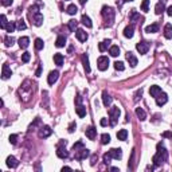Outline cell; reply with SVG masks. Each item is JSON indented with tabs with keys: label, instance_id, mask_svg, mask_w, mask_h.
<instances>
[{
	"label": "cell",
	"instance_id": "1",
	"mask_svg": "<svg viewBox=\"0 0 172 172\" xmlns=\"http://www.w3.org/2000/svg\"><path fill=\"white\" fill-rule=\"evenodd\" d=\"M167 159H168V153H167V151L164 149L162 143H159L157 144V152H156V155L152 157V162H153L155 167H160L163 163L167 162Z\"/></svg>",
	"mask_w": 172,
	"mask_h": 172
},
{
	"label": "cell",
	"instance_id": "2",
	"mask_svg": "<svg viewBox=\"0 0 172 172\" xmlns=\"http://www.w3.org/2000/svg\"><path fill=\"white\" fill-rule=\"evenodd\" d=\"M101 14H102V16H104V19H105L106 24H108V26L112 24L113 20H114V10H113L112 7L104 6V7H102Z\"/></svg>",
	"mask_w": 172,
	"mask_h": 172
},
{
	"label": "cell",
	"instance_id": "3",
	"mask_svg": "<svg viewBox=\"0 0 172 172\" xmlns=\"http://www.w3.org/2000/svg\"><path fill=\"white\" fill-rule=\"evenodd\" d=\"M120 114H121V110H120L118 106H113V108L109 110V118H110V124H112V125H116V123L120 118Z\"/></svg>",
	"mask_w": 172,
	"mask_h": 172
},
{
	"label": "cell",
	"instance_id": "4",
	"mask_svg": "<svg viewBox=\"0 0 172 172\" xmlns=\"http://www.w3.org/2000/svg\"><path fill=\"white\" fill-rule=\"evenodd\" d=\"M97 66H98V69L101 71H105L106 69H108L109 66V58L105 55H102L98 58V61H97Z\"/></svg>",
	"mask_w": 172,
	"mask_h": 172
},
{
	"label": "cell",
	"instance_id": "5",
	"mask_svg": "<svg viewBox=\"0 0 172 172\" xmlns=\"http://www.w3.org/2000/svg\"><path fill=\"white\" fill-rule=\"evenodd\" d=\"M136 49L140 54H147L148 50H149V43H147L145 40H141V42H139L136 45Z\"/></svg>",
	"mask_w": 172,
	"mask_h": 172
},
{
	"label": "cell",
	"instance_id": "6",
	"mask_svg": "<svg viewBox=\"0 0 172 172\" xmlns=\"http://www.w3.org/2000/svg\"><path fill=\"white\" fill-rule=\"evenodd\" d=\"M51 133H53V130H51V128L49 125H45V127H42L39 129V137L40 139H46V137H49Z\"/></svg>",
	"mask_w": 172,
	"mask_h": 172
},
{
	"label": "cell",
	"instance_id": "7",
	"mask_svg": "<svg viewBox=\"0 0 172 172\" xmlns=\"http://www.w3.org/2000/svg\"><path fill=\"white\" fill-rule=\"evenodd\" d=\"M66 145H58V148H56V156L61 159H67L69 157V152L66 151Z\"/></svg>",
	"mask_w": 172,
	"mask_h": 172
},
{
	"label": "cell",
	"instance_id": "8",
	"mask_svg": "<svg viewBox=\"0 0 172 172\" xmlns=\"http://www.w3.org/2000/svg\"><path fill=\"white\" fill-rule=\"evenodd\" d=\"M89 155H90V151L86 149V148H82V149L75 152V157H77L78 160H84V159L89 157Z\"/></svg>",
	"mask_w": 172,
	"mask_h": 172
},
{
	"label": "cell",
	"instance_id": "9",
	"mask_svg": "<svg viewBox=\"0 0 172 172\" xmlns=\"http://www.w3.org/2000/svg\"><path fill=\"white\" fill-rule=\"evenodd\" d=\"M167 101H168V95L165 94V93H160V94L156 97V104H157L159 106H163V105H165L167 104Z\"/></svg>",
	"mask_w": 172,
	"mask_h": 172
},
{
	"label": "cell",
	"instance_id": "10",
	"mask_svg": "<svg viewBox=\"0 0 172 172\" xmlns=\"http://www.w3.org/2000/svg\"><path fill=\"white\" fill-rule=\"evenodd\" d=\"M109 153H110V156H112L113 159H116V160H120V159L123 157V151H121L120 148H112V149L109 151Z\"/></svg>",
	"mask_w": 172,
	"mask_h": 172
},
{
	"label": "cell",
	"instance_id": "11",
	"mask_svg": "<svg viewBox=\"0 0 172 172\" xmlns=\"http://www.w3.org/2000/svg\"><path fill=\"white\" fill-rule=\"evenodd\" d=\"M11 75H12V71L8 67V65H3V67H1V78L3 79H8Z\"/></svg>",
	"mask_w": 172,
	"mask_h": 172
},
{
	"label": "cell",
	"instance_id": "12",
	"mask_svg": "<svg viewBox=\"0 0 172 172\" xmlns=\"http://www.w3.org/2000/svg\"><path fill=\"white\" fill-rule=\"evenodd\" d=\"M85 133H86V137L89 140H94L95 136H97V129L94 127H89L88 129L85 130Z\"/></svg>",
	"mask_w": 172,
	"mask_h": 172
},
{
	"label": "cell",
	"instance_id": "13",
	"mask_svg": "<svg viewBox=\"0 0 172 172\" xmlns=\"http://www.w3.org/2000/svg\"><path fill=\"white\" fill-rule=\"evenodd\" d=\"M58 77H59V73L56 70L51 71V73L49 74V78H47V82H49V85H54L56 81H58Z\"/></svg>",
	"mask_w": 172,
	"mask_h": 172
},
{
	"label": "cell",
	"instance_id": "14",
	"mask_svg": "<svg viewBox=\"0 0 172 172\" xmlns=\"http://www.w3.org/2000/svg\"><path fill=\"white\" fill-rule=\"evenodd\" d=\"M75 36H77V39L79 42H85V40L88 39V34H86L82 28H78L77 31H75Z\"/></svg>",
	"mask_w": 172,
	"mask_h": 172
},
{
	"label": "cell",
	"instance_id": "15",
	"mask_svg": "<svg viewBox=\"0 0 172 172\" xmlns=\"http://www.w3.org/2000/svg\"><path fill=\"white\" fill-rule=\"evenodd\" d=\"M160 93H162V89H160V86H157V85H153V86L149 88V94H151V97H155V98H156Z\"/></svg>",
	"mask_w": 172,
	"mask_h": 172
},
{
	"label": "cell",
	"instance_id": "16",
	"mask_svg": "<svg viewBox=\"0 0 172 172\" xmlns=\"http://www.w3.org/2000/svg\"><path fill=\"white\" fill-rule=\"evenodd\" d=\"M127 61L129 62V65L132 67H134L137 65V58L134 56V54L130 53V51H128V53H127Z\"/></svg>",
	"mask_w": 172,
	"mask_h": 172
},
{
	"label": "cell",
	"instance_id": "17",
	"mask_svg": "<svg viewBox=\"0 0 172 172\" xmlns=\"http://www.w3.org/2000/svg\"><path fill=\"white\" fill-rule=\"evenodd\" d=\"M110 43H112V42H110V39H105V40H102V42L98 45L100 51H101V53L106 51V50H108V47L110 46Z\"/></svg>",
	"mask_w": 172,
	"mask_h": 172
},
{
	"label": "cell",
	"instance_id": "18",
	"mask_svg": "<svg viewBox=\"0 0 172 172\" xmlns=\"http://www.w3.org/2000/svg\"><path fill=\"white\" fill-rule=\"evenodd\" d=\"M19 46H20V49H27L28 45H30V39L27 38V36H22V38H19Z\"/></svg>",
	"mask_w": 172,
	"mask_h": 172
},
{
	"label": "cell",
	"instance_id": "19",
	"mask_svg": "<svg viewBox=\"0 0 172 172\" xmlns=\"http://www.w3.org/2000/svg\"><path fill=\"white\" fill-rule=\"evenodd\" d=\"M133 31H134L133 26H132V24L127 26L125 30H124V36H125V38H132V36H133Z\"/></svg>",
	"mask_w": 172,
	"mask_h": 172
},
{
	"label": "cell",
	"instance_id": "20",
	"mask_svg": "<svg viewBox=\"0 0 172 172\" xmlns=\"http://www.w3.org/2000/svg\"><path fill=\"white\" fill-rule=\"evenodd\" d=\"M102 102H104L105 106H109L112 104V97L108 94V91H104V93H102Z\"/></svg>",
	"mask_w": 172,
	"mask_h": 172
},
{
	"label": "cell",
	"instance_id": "21",
	"mask_svg": "<svg viewBox=\"0 0 172 172\" xmlns=\"http://www.w3.org/2000/svg\"><path fill=\"white\" fill-rule=\"evenodd\" d=\"M34 23H35V26H42L43 15L40 12H35V15H34Z\"/></svg>",
	"mask_w": 172,
	"mask_h": 172
},
{
	"label": "cell",
	"instance_id": "22",
	"mask_svg": "<svg viewBox=\"0 0 172 172\" xmlns=\"http://www.w3.org/2000/svg\"><path fill=\"white\" fill-rule=\"evenodd\" d=\"M82 63H84V67H85V71L86 73H90V65H89V58L86 54L82 55Z\"/></svg>",
	"mask_w": 172,
	"mask_h": 172
},
{
	"label": "cell",
	"instance_id": "23",
	"mask_svg": "<svg viewBox=\"0 0 172 172\" xmlns=\"http://www.w3.org/2000/svg\"><path fill=\"white\" fill-rule=\"evenodd\" d=\"M7 165L10 168H15L16 165H18V160L14 157V156H8L7 157Z\"/></svg>",
	"mask_w": 172,
	"mask_h": 172
},
{
	"label": "cell",
	"instance_id": "24",
	"mask_svg": "<svg viewBox=\"0 0 172 172\" xmlns=\"http://www.w3.org/2000/svg\"><path fill=\"white\" fill-rule=\"evenodd\" d=\"M127 137H128L127 129H121V130H118V132H117V139H118V140L125 141V140H127Z\"/></svg>",
	"mask_w": 172,
	"mask_h": 172
},
{
	"label": "cell",
	"instance_id": "25",
	"mask_svg": "<svg viewBox=\"0 0 172 172\" xmlns=\"http://www.w3.org/2000/svg\"><path fill=\"white\" fill-rule=\"evenodd\" d=\"M164 36L167 39H171L172 38V26L171 24H165V27H164Z\"/></svg>",
	"mask_w": 172,
	"mask_h": 172
},
{
	"label": "cell",
	"instance_id": "26",
	"mask_svg": "<svg viewBox=\"0 0 172 172\" xmlns=\"http://www.w3.org/2000/svg\"><path fill=\"white\" fill-rule=\"evenodd\" d=\"M75 110H77V114L81 117V118L86 116V108H85L84 105H78L77 108H75Z\"/></svg>",
	"mask_w": 172,
	"mask_h": 172
},
{
	"label": "cell",
	"instance_id": "27",
	"mask_svg": "<svg viewBox=\"0 0 172 172\" xmlns=\"http://www.w3.org/2000/svg\"><path fill=\"white\" fill-rule=\"evenodd\" d=\"M54 62L56 66H62L63 65V55L62 54H55L54 55Z\"/></svg>",
	"mask_w": 172,
	"mask_h": 172
},
{
	"label": "cell",
	"instance_id": "28",
	"mask_svg": "<svg viewBox=\"0 0 172 172\" xmlns=\"http://www.w3.org/2000/svg\"><path fill=\"white\" fill-rule=\"evenodd\" d=\"M65 45H66V38L65 36H58L55 40V46L56 47H65Z\"/></svg>",
	"mask_w": 172,
	"mask_h": 172
},
{
	"label": "cell",
	"instance_id": "29",
	"mask_svg": "<svg viewBox=\"0 0 172 172\" xmlns=\"http://www.w3.org/2000/svg\"><path fill=\"white\" fill-rule=\"evenodd\" d=\"M136 114H137V117L140 118V121H144V120L147 118V114H145L144 109H141V108H137L136 109Z\"/></svg>",
	"mask_w": 172,
	"mask_h": 172
},
{
	"label": "cell",
	"instance_id": "30",
	"mask_svg": "<svg viewBox=\"0 0 172 172\" xmlns=\"http://www.w3.org/2000/svg\"><path fill=\"white\" fill-rule=\"evenodd\" d=\"M66 11H67V14L69 15H75L78 12V8H77L75 4H70V6H67Z\"/></svg>",
	"mask_w": 172,
	"mask_h": 172
},
{
	"label": "cell",
	"instance_id": "31",
	"mask_svg": "<svg viewBox=\"0 0 172 172\" xmlns=\"http://www.w3.org/2000/svg\"><path fill=\"white\" fill-rule=\"evenodd\" d=\"M109 54H110L112 56L120 55V47H118V46H112V47L109 49Z\"/></svg>",
	"mask_w": 172,
	"mask_h": 172
},
{
	"label": "cell",
	"instance_id": "32",
	"mask_svg": "<svg viewBox=\"0 0 172 172\" xmlns=\"http://www.w3.org/2000/svg\"><path fill=\"white\" fill-rule=\"evenodd\" d=\"M82 23H84V26H86L88 28H90L91 26H93V23H91L90 18H89L88 15H82Z\"/></svg>",
	"mask_w": 172,
	"mask_h": 172
},
{
	"label": "cell",
	"instance_id": "33",
	"mask_svg": "<svg viewBox=\"0 0 172 172\" xmlns=\"http://www.w3.org/2000/svg\"><path fill=\"white\" fill-rule=\"evenodd\" d=\"M157 31H159V26L156 24V23L145 27V32H148V34H151V32H157Z\"/></svg>",
	"mask_w": 172,
	"mask_h": 172
},
{
	"label": "cell",
	"instance_id": "34",
	"mask_svg": "<svg viewBox=\"0 0 172 172\" xmlns=\"http://www.w3.org/2000/svg\"><path fill=\"white\" fill-rule=\"evenodd\" d=\"M163 11H164V3H162V1H160V3L156 4V7H155V12H156L157 15H160Z\"/></svg>",
	"mask_w": 172,
	"mask_h": 172
},
{
	"label": "cell",
	"instance_id": "35",
	"mask_svg": "<svg viewBox=\"0 0 172 172\" xmlns=\"http://www.w3.org/2000/svg\"><path fill=\"white\" fill-rule=\"evenodd\" d=\"M16 28H18L19 31H22V30H26V28H27V24L24 23V20H23V19L18 20V23H16Z\"/></svg>",
	"mask_w": 172,
	"mask_h": 172
},
{
	"label": "cell",
	"instance_id": "36",
	"mask_svg": "<svg viewBox=\"0 0 172 172\" xmlns=\"http://www.w3.org/2000/svg\"><path fill=\"white\" fill-rule=\"evenodd\" d=\"M43 47H45V43H43L42 39H39V38L35 39V49L39 51V50H42Z\"/></svg>",
	"mask_w": 172,
	"mask_h": 172
},
{
	"label": "cell",
	"instance_id": "37",
	"mask_svg": "<svg viewBox=\"0 0 172 172\" xmlns=\"http://www.w3.org/2000/svg\"><path fill=\"white\" fill-rule=\"evenodd\" d=\"M15 28H16V24H15V22H10L7 24V27H6V30H7V32H14L15 31Z\"/></svg>",
	"mask_w": 172,
	"mask_h": 172
},
{
	"label": "cell",
	"instance_id": "38",
	"mask_svg": "<svg viewBox=\"0 0 172 172\" xmlns=\"http://www.w3.org/2000/svg\"><path fill=\"white\" fill-rule=\"evenodd\" d=\"M14 42H15V39L12 38V36H11V35L6 36V39H4V43H6V46H7V47H10V46H12V45H14Z\"/></svg>",
	"mask_w": 172,
	"mask_h": 172
},
{
	"label": "cell",
	"instance_id": "39",
	"mask_svg": "<svg viewBox=\"0 0 172 172\" xmlns=\"http://www.w3.org/2000/svg\"><path fill=\"white\" fill-rule=\"evenodd\" d=\"M101 143L102 144H109V143H110V136H109L108 133H104L101 136Z\"/></svg>",
	"mask_w": 172,
	"mask_h": 172
},
{
	"label": "cell",
	"instance_id": "40",
	"mask_svg": "<svg viewBox=\"0 0 172 172\" xmlns=\"http://www.w3.org/2000/svg\"><path fill=\"white\" fill-rule=\"evenodd\" d=\"M0 27L1 28H6L7 27V24H8V22H7V18H6V15H1V16H0Z\"/></svg>",
	"mask_w": 172,
	"mask_h": 172
},
{
	"label": "cell",
	"instance_id": "41",
	"mask_svg": "<svg viewBox=\"0 0 172 172\" xmlns=\"http://www.w3.org/2000/svg\"><path fill=\"white\" fill-rule=\"evenodd\" d=\"M148 10H149V0H144V1L141 3V11L148 12Z\"/></svg>",
	"mask_w": 172,
	"mask_h": 172
},
{
	"label": "cell",
	"instance_id": "42",
	"mask_svg": "<svg viewBox=\"0 0 172 172\" xmlns=\"http://www.w3.org/2000/svg\"><path fill=\"white\" fill-rule=\"evenodd\" d=\"M82 148H85V147H84V143H82V141H78L77 144H74V145H73V151L77 152V151H79V149H82Z\"/></svg>",
	"mask_w": 172,
	"mask_h": 172
},
{
	"label": "cell",
	"instance_id": "43",
	"mask_svg": "<svg viewBox=\"0 0 172 172\" xmlns=\"http://www.w3.org/2000/svg\"><path fill=\"white\" fill-rule=\"evenodd\" d=\"M114 67H116V70H118V71H123L124 69H125L124 63H123V62H120V61H117L116 63H114Z\"/></svg>",
	"mask_w": 172,
	"mask_h": 172
},
{
	"label": "cell",
	"instance_id": "44",
	"mask_svg": "<svg viewBox=\"0 0 172 172\" xmlns=\"http://www.w3.org/2000/svg\"><path fill=\"white\" fill-rule=\"evenodd\" d=\"M30 58H31V54H30V53H24V54H22V62H24V63H27L28 61H30Z\"/></svg>",
	"mask_w": 172,
	"mask_h": 172
},
{
	"label": "cell",
	"instance_id": "45",
	"mask_svg": "<svg viewBox=\"0 0 172 172\" xmlns=\"http://www.w3.org/2000/svg\"><path fill=\"white\" fill-rule=\"evenodd\" d=\"M75 28H77V20L69 22V30H70V31H75Z\"/></svg>",
	"mask_w": 172,
	"mask_h": 172
},
{
	"label": "cell",
	"instance_id": "46",
	"mask_svg": "<svg viewBox=\"0 0 172 172\" xmlns=\"http://www.w3.org/2000/svg\"><path fill=\"white\" fill-rule=\"evenodd\" d=\"M112 156H110V153H105L104 155V163H105V164H110V160H112Z\"/></svg>",
	"mask_w": 172,
	"mask_h": 172
},
{
	"label": "cell",
	"instance_id": "47",
	"mask_svg": "<svg viewBox=\"0 0 172 172\" xmlns=\"http://www.w3.org/2000/svg\"><path fill=\"white\" fill-rule=\"evenodd\" d=\"M16 139H18V136H16V134H11L8 140H10L11 144H16Z\"/></svg>",
	"mask_w": 172,
	"mask_h": 172
},
{
	"label": "cell",
	"instance_id": "48",
	"mask_svg": "<svg viewBox=\"0 0 172 172\" xmlns=\"http://www.w3.org/2000/svg\"><path fill=\"white\" fill-rule=\"evenodd\" d=\"M75 127H77V124H75V121H73V123L69 125V132H70V133H73L74 129H75Z\"/></svg>",
	"mask_w": 172,
	"mask_h": 172
},
{
	"label": "cell",
	"instance_id": "49",
	"mask_svg": "<svg viewBox=\"0 0 172 172\" xmlns=\"http://www.w3.org/2000/svg\"><path fill=\"white\" fill-rule=\"evenodd\" d=\"M39 123H40V120H39V118H35V121H34V123H32L31 125H30V130H32V128H35Z\"/></svg>",
	"mask_w": 172,
	"mask_h": 172
},
{
	"label": "cell",
	"instance_id": "50",
	"mask_svg": "<svg viewBox=\"0 0 172 172\" xmlns=\"http://www.w3.org/2000/svg\"><path fill=\"white\" fill-rule=\"evenodd\" d=\"M1 4H3L4 7H8L12 4V0H1Z\"/></svg>",
	"mask_w": 172,
	"mask_h": 172
},
{
	"label": "cell",
	"instance_id": "51",
	"mask_svg": "<svg viewBox=\"0 0 172 172\" xmlns=\"http://www.w3.org/2000/svg\"><path fill=\"white\" fill-rule=\"evenodd\" d=\"M141 94H143V90L140 89V90H139V91L136 93V98H134V101H137L139 98H141Z\"/></svg>",
	"mask_w": 172,
	"mask_h": 172
},
{
	"label": "cell",
	"instance_id": "52",
	"mask_svg": "<svg viewBox=\"0 0 172 172\" xmlns=\"http://www.w3.org/2000/svg\"><path fill=\"white\" fill-rule=\"evenodd\" d=\"M100 124H101L102 127H106V125H108V120H106V118H102L101 121H100Z\"/></svg>",
	"mask_w": 172,
	"mask_h": 172
},
{
	"label": "cell",
	"instance_id": "53",
	"mask_svg": "<svg viewBox=\"0 0 172 172\" xmlns=\"http://www.w3.org/2000/svg\"><path fill=\"white\" fill-rule=\"evenodd\" d=\"M167 14H168L169 16H172V6H169V7L167 8Z\"/></svg>",
	"mask_w": 172,
	"mask_h": 172
},
{
	"label": "cell",
	"instance_id": "54",
	"mask_svg": "<svg viewBox=\"0 0 172 172\" xmlns=\"http://www.w3.org/2000/svg\"><path fill=\"white\" fill-rule=\"evenodd\" d=\"M40 73H42V66H39V67H38V70H36V75L39 77V75H40Z\"/></svg>",
	"mask_w": 172,
	"mask_h": 172
},
{
	"label": "cell",
	"instance_id": "55",
	"mask_svg": "<svg viewBox=\"0 0 172 172\" xmlns=\"http://www.w3.org/2000/svg\"><path fill=\"white\" fill-rule=\"evenodd\" d=\"M77 104L81 105V97H79V95H77Z\"/></svg>",
	"mask_w": 172,
	"mask_h": 172
},
{
	"label": "cell",
	"instance_id": "56",
	"mask_svg": "<svg viewBox=\"0 0 172 172\" xmlns=\"http://www.w3.org/2000/svg\"><path fill=\"white\" fill-rule=\"evenodd\" d=\"M70 167H63V168H62V171H70Z\"/></svg>",
	"mask_w": 172,
	"mask_h": 172
},
{
	"label": "cell",
	"instance_id": "57",
	"mask_svg": "<svg viewBox=\"0 0 172 172\" xmlns=\"http://www.w3.org/2000/svg\"><path fill=\"white\" fill-rule=\"evenodd\" d=\"M86 1H88V0H79V3H81V4H85Z\"/></svg>",
	"mask_w": 172,
	"mask_h": 172
},
{
	"label": "cell",
	"instance_id": "58",
	"mask_svg": "<svg viewBox=\"0 0 172 172\" xmlns=\"http://www.w3.org/2000/svg\"><path fill=\"white\" fill-rule=\"evenodd\" d=\"M127 1H133V0H127Z\"/></svg>",
	"mask_w": 172,
	"mask_h": 172
},
{
	"label": "cell",
	"instance_id": "59",
	"mask_svg": "<svg viewBox=\"0 0 172 172\" xmlns=\"http://www.w3.org/2000/svg\"><path fill=\"white\" fill-rule=\"evenodd\" d=\"M171 139H172V133H171Z\"/></svg>",
	"mask_w": 172,
	"mask_h": 172
},
{
	"label": "cell",
	"instance_id": "60",
	"mask_svg": "<svg viewBox=\"0 0 172 172\" xmlns=\"http://www.w3.org/2000/svg\"><path fill=\"white\" fill-rule=\"evenodd\" d=\"M163 1H165V0H163Z\"/></svg>",
	"mask_w": 172,
	"mask_h": 172
}]
</instances>
